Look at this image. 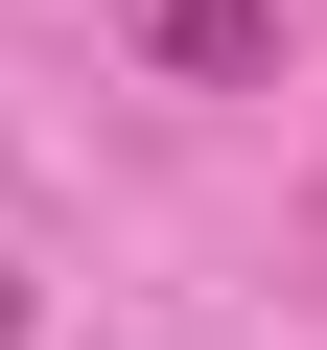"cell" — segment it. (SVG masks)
Here are the masks:
<instances>
[{
	"label": "cell",
	"instance_id": "1",
	"mask_svg": "<svg viewBox=\"0 0 327 350\" xmlns=\"http://www.w3.org/2000/svg\"><path fill=\"white\" fill-rule=\"evenodd\" d=\"M117 24L187 70V94H257V70H280V0H117Z\"/></svg>",
	"mask_w": 327,
	"mask_h": 350
}]
</instances>
